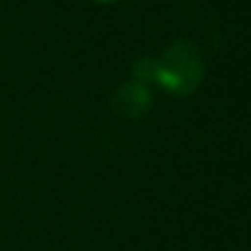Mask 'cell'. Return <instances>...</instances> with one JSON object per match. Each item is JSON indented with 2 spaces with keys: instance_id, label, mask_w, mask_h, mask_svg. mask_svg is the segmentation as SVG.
I'll use <instances>...</instances> for the list:
<instances>
[{
  "instance_id": "2",
  "label": "cell",
  "mask_w": 251,
  "mask_h": 251,
  "mask_svg": "<svg viewBox=\"0 0 251 251\" xmlns=\"http://www.w3.org/2000/svg\"><path fill=\"white\" fill-rule=\"evenodd\" d=\"M110 108L122 119H141L152 108V93L146 84L130 79L124 82L110 97Z\"/></svg>"
},
{
  "instance_id": "3",
  "label": "cell",
  "mask_w": 251,
  "mask_h": 251,
  "mask_svg": "<svg viewBox=\"0 0 251 251\" xmlns=\"http://www.w3.org/2000/svg\"><path fill=\"white\" fill-rule=\"evenodd\" d=\"M130 71H132L134 79L141 84H156V79H159V57H152V55H141L137 57V60L132 62V66H130Z\"/></svg>"
},
{
  "instance_id": "1",
  "label": "cell",
  "mask_w": 251,
  "mask_h": 251,
  "mask_svg": "<svg viewBox=\"0 0 251 251\" xmlns=\"http://www.w3.org/2000/svg\"><path fill=\"white\" fill-rule=\"evenodd\" d=\"M205 79V57L192 40H174L159 57V84L176 97L192 95Z\"/></svg>"
},
{
  "instance_id": "4",
  "label": "cell",
  "mask_w": 251,
  "mask_h": 251,
  "mask_svg": "<svg viewBox=\"0 0 251 251\" xmlns=\"http://www.w3.org/2000/svg\"><path fill=\"white\" fill-rule=\"evenodd\" d=\"M97 2H115V0H97Z\"/></svg>"
}]
</instances>
